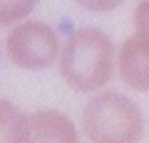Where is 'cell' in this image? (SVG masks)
Returning a JSON list of instances; mask_svg holds the SVG:
<instances>
[{
	"label": "cell",
	"mask_w": 149,
	"mask_h": 143,
	"mask_svg": "<svg viewBox=\"0 0 149 143\" xmlns=\"http://www.w3.org/2000/svg\"><path fill=\"white\" fill-rule=\"evenodd\" d=\"M135 29L136 33L149 37V1H142L135 10Z\"/></svg>",
	"instance_id": "obj_8"
},
{
	"label": "cell",
	"mask_w": 149,
	"mask_h": 143,
	"mask_svg": "<svg viewBox=\"0 0 149 143\" xmlns=\"http://www.w3.org/2000/svg\"><path fill=\"white\" fill-rule=\"evenodd\" d=\"M6 50L16 66L26 70H39L55 62L59 53V40L47 23L29 20L17 24L9 33Z\"/></svg>",
	"instance_id": "obj_3"
},
{
	"label": "cell",
	"mask_w": 149,
	"mask_h": 143,
	"mask_svg": "<svg viewBox=\"0 0 149 143\" xmlns=\"http://www.w3.org/2000/svg\"><path fill=\"white\" fill-rule=\"evenodd\" d=\"M119 73L125 85L136 92L149 90V37L129 36L120 46Z\"/></svg>",
	"instance_id": "obj_5"
},
{
	"label": "cell",
	"mask_w": 149,
	"mask_h": 143,
	"mask_svg": "<svg viewBox=\"0 0 149 143\" xmlns=\"http://www.w3.org/2000/svg\"><path fill=\"white\" fill-rule=\"evenodd\" d=\"M23 143H79L72 120L59 110H37L26 116Z\"/></svg>",
	"instance_id": "obj_4"
},
{
	"label": "cell",
	"mask_w": 149,
	"mask_h": 143,
	"mask_svg": "<svg viewBox=\"0 0 149 143\" xmlns=\"http://www.w3.org/2000/svg\"><path fill=\"white\" fill-rule=\"evenodd\" d=\"M26 116L12 102L0 97V143H23Z\"/></svg>",
	"instance_id": "obj_6"
},
{
	"label": "cell",
	"mask_w": 149,
	"mask_h": 143,
	"mask_svg": "<svg viewBox=\"0 0 149 143\" xmlns=\"http://www.w3.org/2000/svg\"><path fill=\"white\" fill-rule=\"evenodd\" d=\"M113 44L109 36L95 26L74 30L60 56V74L74 90L92 92L112 77Z\"/></svg>",
	"instance_id": "obj_1"
},
{
	"label": "cell",
	"mask_w": 149,
	"mask_h": 143,
	"mask_svg": "<svg viewBox=\"0 0 149 143\" xmlns=\"http://www.w3.org/2000/svg\"><path fill=\"white\" fill-rule=\"evenodd\" d=\"M36 1H0V24H9L29 15Z\"/></svg>",
	"instance_id": "obj_7"
},
{
	"label": "cell",
	"mask_w": 149,
	"mask_h": 143,
	"mask_svg": "<svg viewBox=\"0 0 149 143\" xmlns=\"http://www.w3.org/2000/svg\"><path fill=\"white\" fill-rule=\"evenodd\" d=\"M82 126L92 143H136L143 132L139 109L116 92L95 94L83 109Z\"/></svg>",
	"instance_id": "obj_2"
},
{
	"label": "cell",
	"mask_w": 149,
	"mask_h": 143,
	"mask_svg": "<svg viewBox=\"0 0 149 143\" xmlns=\"http://www.w3.org/2000/svg\"><path fill=\"white\" fill-rule=\"evenodd\" d=\"M88 10L93 12H109L119 6V1H79Z\"/></svg>",
	"instance_id": "obj_9"
}]
</instances>
